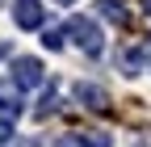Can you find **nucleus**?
Listing matches in <instances>:
<instances>
[{"label": "nucleus", "mask_w": 151, "mask_h": 147, "mask_svg": "<svg viewBox=\"0 0 151 147\" xmlns=\"http://www.w3.org/2000/svg\"><path fill=\"white\" fill-rule=\"evenodd\" d=\"M71 93H76V101H80V105L97 109V114H101V109H109V93H105V88H97V84H84V80H80Z\"/></svg>", "instance_id": "4"}, {"label": "nucleus", "mask_w": 151, "mask_h": 147, "mask_svg": "<svg viewBox=\"0 0 151 147\" xmlns=\"http://www.w3.org/2000/svg\"><path fill=\"white\" fill-rule=\"evenodd\" d=\"M97 4H101V13L109 17V21H118V25L126 21V9H122V0H97Z\"/></svg>", "instance_id": "6"}, {"label": "nucleus", "mask_w": 151, "mask_h": 147, "mask_svg": "<svg viewBox=\"0 0 151 147\" xmlns=\"http://www.w3.org/2000/svg\"><path fill=\"white\" fill-rule=\"evenodd\" d=\"M13 139V122H4V118H0V143H9Z\"/></svg>", "instance_id": "9"}, {"label": "nucleus", "mask_w": 151, "mask_h": 147, "mask_svg": "<svg viewBox=\"0 0 151 147\" xmlns=\"http://www.w3.org/2000/svg\"><path fill=\"white\" fill-rule=\"evenodd\" d=\"M42 46H46V50H59V46H63V30H46V34H42Z\"/></svg>", "instance_id": "8"}, {"label": "nucleus", "mask_w": 151, "mask_h": 147, "mask_svg": "<svg viewBox=\"0 0 151 147\" xmlns=\"http://www.w3.org/2000/svg\"><path fill=\"white\" fill-rule=\"evenodd\" d=\"M55 4H71V0H55Z\"/></svg>", "instance_id": "14"}, {"label": "nucleus", "mask_w": 151, "mask_h": 147, "mask_svg": "<svg viewBox=\"0 0 151 147\" xmlns=\"http://www.w3.org/2000/svg\"><path fill=\"white\" fill-rule=\"evenodd\" d=\"M42 80H46V67L38 63L34 55H17L13 59V84L17 88H38Z\"/></svg>", "instance_id": "2"}, {"label": "nucleus", "mask_w": 151, "mask_h": 147, "mask_svg": "<svg viewBox=\"0 0 151 147\" xmlns=\"http://www.w3.org/2000/svg\"><path fill=\"white\" fill-rule=\"evenodd\" d=\"M55 109H59V93H55V88H50V93H46L42 101H38V118H50Z\"/></svg>", "instance_id": "7"}, {"label": "nucleus", "mask_w": 151, "mask_h": 147, "mask_svg": "<svg viewBox=\"0 0 151 147\" xmlns=\"http://www.w3.org/2000/svg\"><path fill=\"white\" fill-rule=\"evenodd\" d=\"M67 34H71V42L80 46L84 55H101V46H105V38H101V30H97V21L92 17H67Z\"/></svg>", "instance_id": "1"}, {"label": "nucleus", "mask_w": 151, "mask_h": 147, "mask_svg": "<svg viewBox=\"0 0 151 147\" xmlns=\"http://www.w3.org/2000/svg\"><path fill=\"white\" fill-rule=\"evenodd\" d=\"M13 21L21 25V30L46 25V9H42V0H17V4H13Z\"/></svg>", "instance_id": "3"}, {"label": "nucleus", "mask_w": 151, "mask_h": 147, "mask_svg": "<svg viewBox=\"0 0 151 147\" xmlns=\"http://www.w3.org/2000/svg\"><path fill=\"white\" fill-rule=\"evenodd\" d=\"M143 55H147V59H151V38H147V46H143Z\"/></svg>", "instance_id": "13"}, {"label": "nucleus", "mask_w": 151, "mask_h": 147, "mask_svg": "<svg viewBox=\"0 0 151 147\" xmlns=\"http://www.w3.org/2000/svg\"><path fill=\"white\" fill-rule=\"evenodd\" d=\"M4 55H9V42H4V38H0V59H4Z\"/></svg>", "instance_id": "12"}, {"label": "nucleus", "mask_w": 151, "mask_h": 147, "mask_svg": "<svg viewBox=\"0 0 151 147\" xmlns=\"http://www.w3.org/2000/svg\"><path fill=\"white\" fill-rule=\"evenodd\" d=\"M134 147H147V143H134Z\"/></svg>", "instance_id": "15"}, {"label": "nucleus", "mask_w": 151, "mask_h": 147, "mask_svg": "<svg viewBox=\"0 0 151 147\" xmlns=\"http://www.w3.org/2000/svg\"><path fill=\"white\" fill-rule=\"evenodd\" d=\"M139 9H143V13H147V17H151V0H139Z\"/></svg>", "instance_id": "10"}, {"label": "nucleus", "mask_w": 151, "mask_h": 147, "mask_svg": "<svg viewBox=\"0 0 151 147\" xmlns=\"http://www.w3.org/2000/svg\"><path fill=\"white\" fill-rule=\"evenodd\" d=\"M0 147H29V143H17V139H9V143H0Z\"/></svg>", "instance_id": "11"}, {"label": "nucleus", "mask_w": 151, "mask_h": 147, "mask_svg": "<svg viewBox=\"0 0 151 147\" xmlns=\"http://www.w3.org/2000/svg\"><path fill=\"white\" fill-rule=\"evenodd\" d=\"M21 97H17V93H0V118H4V122H13V118H21Z\"/></svg>", "instance_id": "5"}]
</instances>
